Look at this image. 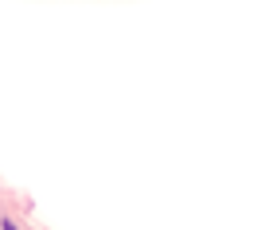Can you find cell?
Wrapping results in <instances>:
<instances>
[{
  "mask_svg": "<svg viewBox=\"0 0 261 230\" xmlns=\"http://www.w3.org/2000/svg\"><path fill=\"white\" fill-rule=\"evenodd\" d=\"M0 230H20V226H16L12 219H0Z\"/></svg>",
  "mask_w": 261,
  "mask_h": 230,
  "instance_id": "6da1fadb",
  "label": "cell"
}]
</instances>
